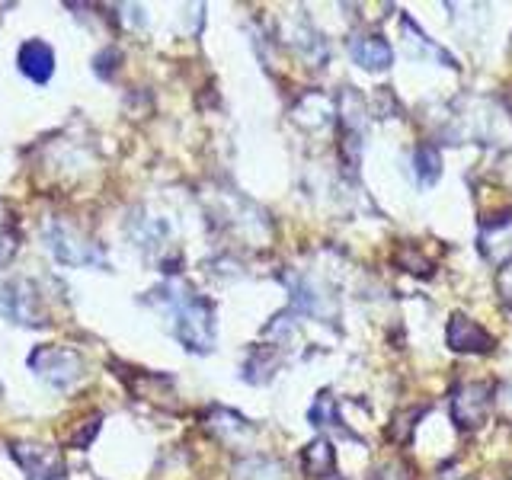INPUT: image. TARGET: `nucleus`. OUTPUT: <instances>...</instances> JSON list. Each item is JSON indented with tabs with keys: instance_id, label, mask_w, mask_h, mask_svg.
I'll list each match as a JSON object with an SVG mask.
<instances>
[{
	"instance_id": "nucleus-1",
	"label": "nucleus",
	"mask_w": 512,
	"mask_h": 480,
	"mask_svg": "<svg viewBox=\"0 0 512 480\" xmlns=\"http://www.w3.org/2000/svg\"><path fill=\"white\" fill-rule=\"evenodd\" d=\"M164 301L173 314L176 340L192 352H208L215 346V308L205 298H199L189 285L170 282L164 292Z\"/></svg>"
},
{
	"instance_id": "nucleus-2",
	"label": "nucleus",
	"mask_w": 512,
	"mask_h": 480,
	"mask_svg": "<svg viewBox=\"0 0 512 480\" xmlns=\"http://www.w3.org/2000/svg\"><path fill=\"white\" fill-rule=\"evenodd\" d=\"M29 368L55 388H71L84 375V356L68 346H36L29 352Z\"/></svg>"
},
{
	"instance_id": "nucleus-3",
	"label": "nucleus",
	"mask_w": 512,
	"mask_h": 480,
	"mask_svg": "<svg viewBox=\"0 0 512 480\" xmlns=\"http://www.w3.org/2000/svg\"><path fill=\"white\" fill-rule=\"evenodd\" d=\"M0 314H7L10 320H16V324H23V327L48 324L42 295L36 292V285L29 279H10L0 285Z\"/></svg>"
},
{
	"instance_id": "nucleus-4",
	"label": "nucleus",
	"mask_w": 512,
	"mask_h": 480,
	"mask_svg": "<svg viewBox=\"0 0 512 480\" xmlns=\"http://www.w3.org/2000/svg\"><path fill=\"white\" fill-rule=\"evenodd\" d=\"M45 240L52 256L64 266H103V256L96 250V244H90L87 237H80L68 224H48Z\"/></svg>"
},
{
	"instance_id": "nucleus-5",
	"label": "nucleus",
	"mask_w": 512,
	"mask_h": 480,
	"mask_svg": "<svg viewBox=\"0 0 512 480\" xmlns=\"http://www.w3.org/2000/svg\"><path fill=\"white\" fill-rule=\"evenodd\" d=\"M490 407H493V391L484 381H461L452 391V420L458 429L484 426Z\"/></svg>"
},
{
	"instance_id": "nucleus-6",
	"label": "nucleus",
	"mask_w": 512,
	"mask_h": 480,
	"mask_svg": "<svg viewBox=\"0 0 512 480\" xmlns=\"http://www.w3.org/2000/svg\"><path fill=\"white\" fill-rule=\"evenodd\" d=\"M445 340L452 352H490L496 346L493 336L477 324V320L464 317V314H452L445 327Z\"/></svg>"
},
{
	"instance_id": "nucleus-7",
	"label": "nucleus",
	"mask_w": 512,
	"mask_h": 480,
	"mask_svg": "<svg viewBox=\"0 0 512 480\" xmlns=\"http://www.w3.org/2000/svg\"><path fill=\"white\" fill-rule=\"evenodd\" d=\"M13 458L23 464L29 480H61V455L48 445H13Z\"/></svg>"
},
{
	"instance_id": "nucleus-8",
	"label": "nucleus",
	"mask_w": 512,
	"mask_h": 480,
	"mask_svg": "<svg viewBox=\"0 0 512 480\" xmlns=\"http://www.w3.org/2000/svg\"><path fill=\"white\" fill-rule=\"evenodd\" d=\"M349 55L365 71H384V68H391V61H394L391 45L381 36H356L349 42Z\"/></svg>"
},
{
	"instance_id": "nucleus-9",
	"label": "nucleus",
	"mask_w": 512,
	"mask_h": 480,
	"mask_svg": "<svg viewBox=\"0 0 512 480\" xmlns=\"http://www.w3.org/2000/svg\"><path fill=\"white\" fill-rule=\"evenodd\" d=\"M20 71L36 80V84H45L48 77L55 74V52L48 48L45 42L39 39H29L23 48H20Z\"/></svg>"
},
{
	"instance_id": "nucleus-10",
	"label": "nucleus",
	"mask_w": 512,
	"mask_h": 480,
	"mask_svg": "<svg viewBox=\"0 0 512 480\" xmlns=\"http://www.w3.org/2000/svg\"><path fill=\"white\" fill-rule=\"evenodd\" d=\"M234 480H288V468L279 458H244L237 461Z\"/></svg>"
},
{
	"instance_id": "nucleus-11",
	"label": "nucleus",
	"mask_w": 512,
	"mask_h": 480,
	"mask_svg": "<svg viewBox=\"0 0 512 480\" xmlns=\"http://www.w3.org/2000/svg\"><path fill=\"white\" fill-rule=\"evenodd\" d=\"M301 468L308 477H330L336 468V452L327 439H314L301 452Z\"/></svg>"
},
{
	"instance_id": "nucleus-12",
	"label": "nucleus",
	"mask_w": 512,
	"mask_h": 480,
	"mask_svg": "<svg viewBox=\"0 0 512 480\" xmlns=\"http://www.w3.org/2000/svg\"><path fill=\"white\" fill-rule=\"evenodd\" d=\"M439 167H442L439 148H436V144H423V148L416 151V173H420V180L423 183H436Z\"/></svg>"
},
{
	"instance_id": "nucleus-13",
	"label": "nucleus",
	"mask_w": 512,
	"mask_h": 480,
	"mask_svg": "<svg viewBox=\"0 0 512 480\" xmlns=\"http://www.w3.org/2000/svg\"><path fill=\"white\" fill-rule=\"evenodd\" d=\"M423 413H426L423 407H413V410H407V413H397V416H394V423H391V429H388L391 442L407 445L410 436H413V429H416V420H420Z\"/></svg>"
},
{
	"instance_id": "nucleus-14",
	"label": "nucleus",
	"mask_w": 512,
	"mask_h": 480,
	"mask_svg": "<svg viewBox=\"0 0 512 480\" xmlns=\"http://www.w3.org/2000/svg\"><path fill=\"white\" fill-rule=\"evenodd\" d=\"M397 263L404 266L407 272H413V276H429V272H432V263L420 253V247H413V244H404L397 250Z\"/></svg>"
},
{
	"instance_id": "nucleus-15",
	"label": "nucleus",
	"mask_w": 512,
	"mask_h": 480,
	"mask_svg": "<svg viewBox=\"0 0 512 480\" xmlns=\"http://www.w3.org/2000/svg\"><path fill=\"white\" fill-rule=\"evenodd\" d=\"M16 228H13V221L10 215L0 212V269H4L10 260H13V253H16Z\"/></svg>"
},
{
	"instance_id": "nucleus-16",
	"label": "nucleus",
	"mask_w": 512,
	"mask_h": 480,
	"mask_svg": "<svg viewBox=\"0 0 512 480\" xmlns=\"http://www.w3.org/2000/svg\"><path fill=\"white\" fill-rule=\"evenodd\" d=\"M311 423L314 426H333L336 423V407H333V397L324 391L317 397V404L311 407Z\"/></svg>"
},
{
	"instance_id": "nucleus-17",
	"label": "nucleus",
	"mask_w": 512,
	"mask_h": 480,
	"mask_svg": "<svg viewBox=\"0 0 512 480\" xmlns=\"http://www.w3.org/2000/svg\"><path fill=\"white\" fill-rule=\"evenodd\" d=\"M493 407H496V416H500L503 423L512 426V384H500V388H496Z\"/></svg>"
},
{
	"instance_id": "nucleus-18",
	"label": "nucleus",
	"mask_w": 512,
	"mask_h": 480,
	"mask_svg": "<svg viewBox=\"0 0 512 480\" xmlns=\"http://www.w3.org/2000/svg\"><path fill=\"white\" fill-rule=\"evenodd\" d=\"M378 480H410V468H407V464L394 461V464H388V468L381 471Z\"/></svg>"
},
{
	"instance_id": "nucleus-19",
	"label": "nucleus",
	"mask_w": 512,
	"mask_h": 480,
	"mask_svg": "<svg viewBox=\"0 0 512 480\" xmlns=\"http://www.w3.org/2000/svg\"><path fill=\"white\" fill-rule=\"evenodd\" d=\"M500 292H503V298L512 304V260L500 269Z\"/></svg>"
}]
</instances>
